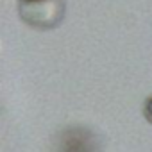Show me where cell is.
<instances>
[{
	"mask_svg": "<svg viewBox=\"0 0 152 152\" xmlns=\"http://www.w3.org/2000/svg\"><path fill=\"white\" fill-rule=\"evenodd\" d=\"M18 11L25 23L36 29H54L64 15V0H18Z\"/></svg>",
	"mask_w": 152,
	"mask_h": 152,
	"instance_id": "6da1fadb",
	"label": "cell"
},
{
	"mask_svg": "<svg viewBox=\"0 0 152 152\" xmlns=\"http://www.w3.org/2000/svg\"><path fill=\"white\" fill-rule=\"evenodd\" d=\"M57 152H99L100 141L97 132L88 127H66L57 136Z\"/></svg>",
	"mask_w": 152,
	"mask_h": 152,
	"instance_id": "7a4b0ae2",
	"label": "cell"
},
{
	"mask_svg": "<svg viewBox=\"0 0 152 152\" xmlns=\"http://www.w3.org/2000/svg\"><path fill=\"white\" fill-rule=\"evenodd\" d=\"M143 115H145L147 122L152 124V95H150V97L145 100V104H143Z\"/></svg>",
	"mask_w": 152,
	"mask_h": 152,
	"instance_id": "3957f363",
	"label": "cell"
}]
</instances>
